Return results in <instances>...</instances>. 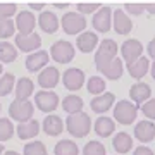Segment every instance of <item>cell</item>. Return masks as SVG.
<instances>
[{"label": "cell", "mask_w": 155, "mask_h": 155, "mask_svg": "<svg viewBox=\"0 0 155 155\" xmlns=\"http://www.w3.org/2000/svg\"><path fill=\"white\" fill-rule=\"evenodd\" d=\"M2 153H5V148H4V145L0 143V155H2Z\"/></svg>", "instance_id": "cell-48"}, {"label": "cell", "mask_w": 155, "mask_h": 155, "mask_svg": "<svg viewBox=\"0 0 155 155\" xmlns=\"http://www.w3.org/2000/svg\"><path fill=\"white\" fill-rule=\"evenodd\" d=\"M4 155H19V153H17V152H14V150H7Z\"/></svg>", "instance_id": "cell-47"}, {"label": "cell", "mask_w": 155, "mask_h": 155, "mask_svg": "<svg viewBox=\"0 0 155 155\" xmlns=\"http://www.w3.org/2000/svg\"><path fill=\"white\" fill-rule=\"evenodd\" d=\"M150 72H152V78L155 79V62L152 64V67H150Z\"/></svg>", "instance_id": "cell-46"}, {"label": "cell", "mask_w": 155, "mask_h": 155, "mask_svg": "<svg viewBox=\"0 0 155 155\" xmlns=\"http://www.w3.org/2000/svg\"><path fill=\"white\" fill-rule=\"evenodd\" d=\"M55 7H57V9H67L69 4H55Z\"/></svg>", "instance_id": "cell-45"}, {"label": "cell", "mask_w": 155, "mask_h": 155, "mask_svg": "<svg viewBox=\"0 0 155 155\" xmlns=\"http://www.w3.org/2000/svg\"><path fill=\"white\" fill-rule=\"evenodd\" d=\"M112 147H114V150L119 152V153H127L129 150L133 148V138L127 133L121 131V133H117L116 136L112 138Z\"/></svg>", "instance_id": "cell-24"}, {"label": "cell", "mask_w": 155, "mask_h": 155, "mask_svg": "<svg viewBox=\"0 0 155 155\" xmlns=\"http://www.w3.org/2000/svg\"><path fill=\"white\" fill-rule=\"evenodd\" d=\"M12 16H17V5L16 4H0V17L11 19Z\"/></svg>", "instance_id": "cell-37"}, {"label": "cell", "mask_w": 155, "mask_h": 155, "mask_svg": "<svg viewBox=\"0 0 155 155\" xmlns=\"http://www.w3.org/2000/svg\"><path fill=\"white\" fill-rule=\"evenodd\" d=\"M83 100L81 97H76V95H67L66 98L62 100V109L71 116V114H78V112H83Z\"/></svg>", "instance_id": "cell-27"}, {"label": "cell", "mask_w": 155, "mask_h": 155, "mask_svg": "<svg viewBox=\"0 0 155 155\" xmlns=\"http://www.w3.org/2000/svg\"><path fill=\"white\" fill-rule=\"evenodd\" d=\"M141 112L145 117L148 119H155V98H150L148 102H145L141 105Z\"/></svg>", "instance_id": "cell-38"}, {"label": "cell", "mask_w": 155, "mask_h": 155, "mask_svg": "<svg viewBox=\"0 0 155 155\" xmlns=\"http://www.w3.org/2000/svg\"><path fill=\"white\" fill-rule=\"evenodd\" d=\"M102 5H98V4H78L76 9L79 14H90V12H97Z\"/></svg>", "instance_id": "cell-39"}, {"label": "cell", "mask_w": 155, "mask_h": 155, "mask_svg": "<svg viewBox=\"0 0 155 155\" xmlns=\"http://www.w3.org/2000/svg\"><path fill=\"white\" fill-rule=\"evenodd\" d=\"M17 59V48L16 45L9 41H0V62L2 64H11Z\"/></svg>", "instance_id": "cell-28"}, {"label": "cell", "mask_w": 155, "mask_h": 155, "mask_svg": "<svg viewBox=\"0 0 155 155\" xmlns=\"http://www.w3.org/2000/svg\"><path fill=\"white\" fill-rule=\"evenodd\" d=\"M29 9H33V11H45V4H29Z\"/></svg>", "instance_id": "cell-43"}, {"label": "cell", "mask_w": 155, "mask_h": 155, "mask_svg": "<svg viewBox=\"0 0 155 155\" xmlns=\"http://www.w3.org/2000/svg\"><path fill=\"white\" fill-rule=\"evenodd\" d=\"M16 48H19L21 52L26 54H33L38 52V48L41 47V36L38 33H31V35H16Z\"/></svg>", "instance_id": "cell-8"}, {"label": "cell", "mask_w": 155, "mask_h": 155, "mask_svg": "<svg viewBox=\"0 0 155 155\" xmlns=\"http://www.w3.org/2000/svg\"><path fill=\"white\" fill-rule=\"evenodd\" d=\"M14 88H16V78L11 72H5L4 76L0 78V97L9 95Z\"/></svg>", "instance_id": "cell-32"}, {"label": "cell", "mask_w": 155, "mask_h": 155, "mask_svg": "<svg viewBox=\"0 0 155 155\" xmlns=\"http://www.w3.org/2000/svg\"><path fill=\"white\" fill-rule=\"evenodd\" d=\"M61 24H62L64 33H67V35H78L79 36L86 29V19L79 12H66L62 16Z\"/></svg>", "instance_id": "cell-5"}, {"label": "cell", "mask_w": 155, "mask_h": 155, "mask_svg": "<svg viewBox=\"0 0 155 155\" xmlns=\"http://www.w3.org/2000/svg\"><path fill=\"white\" fill-rule=\"evenodd\" d=\"M0 110H2V105H0Z\"/></svg>", "instance_id": "cell-50"}, {"label": "cell", "mask_w": 155, "mask_h": 155, "mask_svg": "<svg viewBox=\"0 0 155 155\" xmlns=\"http://www.w3.org/2000/svg\"><path fill=\"white\" fill-rule=\"evenodd\" d=\"M4 76V67H2V62H0V78Z\"/></svg>", "instance_id": "cell-49"}, {"label": "cell", "mask_w": 155, "mask_h": 155, "mask_svg": "<svg viewBox=\"0 0 155 155\" xmlns=\"http://www.w3.org/2000/svg\"><path fill=\"white\" fill-rule=\"evenodd\" d=\"M145 11H148L150 14L155 16V4H147V5H145Z\"/></svg>", "instance_id": "cell-44"}, {"label": "cell", "mask_w": 155, "mask_h": 155, "mask_svg": "<svg viewBox=\"0 0 155 155\" xmlns=\"http://www.w3.org/2000/svg\"><path fill=\"white\" fill-rule=\"evenodd\" d=\"M97 45H98V36H97V33H93V31H84V33H81L76 40L78 50L83 52V54L93 52V50L97 48Z\"/></svg>", "instance_id": "cell-19"}, {"label": "cell", "mask_w": 155, "mask_h": 155, "mask_svg": "<svg viewBox=\"0 0 155 155\" xmlns=\"http://www.w3.org/2000/svg\"><path fill=\"white\" fill-rule=\"evenodd\" d=\"M117 55V43L114 40H104L100 41L98 50L95 54V66L100 72H105L109 69V66L112 64V61Z\"/></svg>", "instance_id": "cell-1"}, {"label": "cell", "mask_w": 155, "mask_h": 155, "mask_svg": "<svg viewBox=\"0 0 155 155\" xmlns=\"http://www.w3.org/2000/svg\"><path fill=\"white\" fill-rule=\"evenodd\" d=\"M14 33H16V21L7 19V17H0V38H11Z\"/></svg>", "instance_id": "cell-34"}, {"label": "cell", "mask_w": 155, "mask_h": 155, "mask_svg": "<svg viewBox=\"0 0 155 155\" xmlns=\"http://www.w3.org/2000/svg\"><path fill=\"white\" fill-rule=\"evenodd\" d=\"M33 112H35V105L29 100H12V104L9 105V116L17 121L19 124L22 122H28L33 119Z\"/></svg>", "instance_id": "cell-3"}, {"label": "cell", "mask_w": 155, "mask_h": 155, "mask_svg": "<svg viewBox=\"0 0 155 155\" xmlns=\"http://www.w3.org/2000/svg\"><path fill=\"white\" fill-rule=\"evenodd\" d=\"M36 19L35 14H31L29 11H21L16 16V29L19 31V35H31L35 33V26H36Z\"/></svg>", "instance_id": "cell-13"}, {"label": "cell", "mask_w": 155, "mask_h": 155, "mask_svg": "<svg viewBox=\"0 0 155 155\" xmlns=\"http://www.w3.org/2000/svg\"><path fill=\"white\" fill-rule=\"evenodd\" d=\"M124 9H126L129 14H133V16H140V14H143L145 5H143V4H126Z\"/></svg>", "instance_id": "cell-40"}, {"label": "cell", "mask_w": 155, "mask_h": 155, "mask_svg": "<svg viewBox=\"0 0 155 155\" xmlns=\"http://www.w3.org/2000/svg\"><path fill=\"white\" fill-rule=\"evenodd\" d=\"M48 52H45V50H38V52H33V54H29L26 57V69L29 72H40L43 71L47 64H48Z\"/></svg>", "instance_id": "cell-14"}, {"label": "cell", "mask_w": 155, "mask_h": 155, "mask_svg": "<svg viewBox=\"0 0 155 155\" xmlns=\"http://www.w3.org/2000/svg\"><path fill=\"white\" fill-rule=\"evenodd\" d=\"M95 127V133L98 134L100 138H107V136H110L114 131H116V124L112 121L110 117L107 116H100L93 124Z\"/></svg>", "instance_id": "cell-22"}, {"label": "cell", "mask_w": 155, "mask_h": 155, "mask_svg": "<svg viewBox=\"0 0 155 155\" xmlns=\"http://www.w3.org/2000/svg\"><path fill=\"white\" fill-rule=\"evenodd\" d=\"M35 104L38 107V110L52 114L59 107V95L52 90H40L35 93Z\"/></svg>", "instance_id": "cell-7"}, {"label": "cell", "mask_w": 155, "mask_h": 155, "mask_svg": "<svg viewBox=\"0 0 155 155\" xmlns=\"http://www.w3.org/2000/svg\"><path fill=\"white\" fill-rule=\"evenodd\" d=\"M105 81H104V78L100 76H91L88 79V83H86V88H88V91L91 95H95V97H98V95L105 93Z\"/></svg>", "instance_id": "cell-30"}, {"label": "cell", "mask_w": 155, "mask_h": 155, "mask_svg": "<svg viewBox=\"0 0 155 155\" xmlns=\"http://www.w3.org/2000/svg\"><path fill=\"white\" fill-rule=\"evenodd\" d=\"M59 79H61V72L54 66H47L43 71L38 72V84L43 90L55 88L57 84H59Z\"/></svg>", "instance_id": "cell-12"}, {"label": "cell", "mask_w": 155, "mask_h": 155, "mask_svg": "<svg viewBox=\"0 0 155 155\" xmlns=\"http://www.w3.org/2000/svg\"><path fill=\"white\" fill-rule=\"evenodd\" d=\"M24 155H47V148L41 141L35 140L24 145Z\"/></svg>", "instance_id": "cell-36"}, {"label": "cell", "mask_w": 155, "mask_h": 155, "mask_svg": "<svg viewBox=\"0 0 155 155\" xmlns=\"http://www.w3.org/2000/svg\"><path fill=\"white\" fill-rule=\"evenodd\" d=\"M14 136V124L7 117H0V143Z\"/></svg>", "instance_id": "cell-33"}, {"label": "cell", "mask_w": 155, "mask_h": 155, "mask_svg": "<svg viewBox=\"0 0 155 155\" xmlns=\"http://www.w3.org/2000/svg\"><path fill=\"white\" fill-rule=\"evenodd\" d=\"M136 116H138V105L131 104L129 100H119L114 107V119L119 124L129 126L131 122H134Z\"/></svg>", "instance_id": "cell-4"}, {"label": "cell", "mask_w": 155, "mask_h": 155, "mask_svg": "<svg viewBox=\"0 0 155 155\" xmlns=\"http://www.w3.org/2000/svg\"><path fill=\"white\" fill-rule=\"evenodd\" d=\"M112 26H114V31L117 35H127L133 29V22L122 9H117L112 14Z\"/></svg>", "instance_id": "cell-15"}, {"label": "cell", "mask_w": 155, "mask_h": 155, "mask_svg": "<svg viewBox=\"0 0 155 155\" xmlns=\"http://www.w3.org/2000/svg\"><path fill=\"white\" fill-rule=\"evenodd\" d=\"M59 17L54 14L52 11H43L38 17V26L41 28V31H45L47 35H54L59 29Z\"/></svg>", "instance_id": "cell-17"}, {"label": "cell", "mask_w": 155, "mask_h": 155, "mask_svg": "<svg viewBox=\"0 0 155 155\" xmlns=\"http://www.w3.org/2000/svg\"><path fill=\"white\" fill-rule=\"evenodd\" d=\"M134 138H138L141 143H148L155 138V124L152 121H140L134 126Z\"/></svg>", "instance_id": "cell-21"}, {"label": "cell", "mask_w": 155, "mask_h": 155, "mask_svg": "<svg viewBox=\"0 0 155 155\" xmlns=\"http://www.w3.org/2000/svg\"><path fill=\"white\" fill-rule=\"evenodd\" d=\"M148 55H150V59H153V62H155V38L152 40V41H150L148 43Z\"/></svg>", "instance_id": "cell-42"}, {"label": "cell", "mask_w": 155, "mask_h": 155, "mask_svg": "<svg viewBox=\"0 0 155 155\" xmlns=\"http://www.w3.org/2000/svg\"><path fill=\"white\" fill-rule=\"evenodd\" d=\"M74 54H76V50H74L72 43L66 41V40H59L50 47V57L59 64H69L74 59Z\"/></svg>", "instance_id": "cell-6"}, {"label": "cell", "mask_w": 155, "mask_h": 155, "mask_svg": "<svg viewBox=\"0 0 155 155\" xmlns=\"http://www.w3.org/2000/svg\"><path fill=\"white\" fill-rule=\"evenodd\" d=\"M141 54H143V45L140 43L138 40H126L121 47V55L127 66L136 62L138 59H141L143 57Z\"/></svg>", "instance_id": "cell-9"}, {"label": "cell", "mask_w": 155, "mask_h": 155, "mask_svg": "<svg viewBox=\"0 0 155 155\" xmlns=\"http://www.w3.org/2000/svg\"><path fill=\"white\" fill-rule=\"evenodd\" d=\"M55 155H79V148L72 140H61L57 141L55 148H54Z\"/></svg>", "instance_id": "cell-29"}, {"label": "cell", "mask_w": 155, "mask_h": 155, "mask_svg": "<svg viewBox=\"0 0 155 155\" xmlns=\"http://www.w3.org/2000/svg\"><path fill=\"white\" fill-rule=\"evenodd\" d=\"M66 129L74 138H84L91 129V119L86 112H78L71 114L66 119Z\"/></svg>", "instance_id": "cell-2"}, {"label": "cell", "mask_w": 155, "mask_h": 155, "mask_svg": "<svg viewBox=\"0 0 155 155\" xmlns=\"http://www.w3.org/2000/svg\"><path fill=\"white\" fill-rule=\"evenodd\" d=\"M122 72H124V66H122V61L116 57V59L112 61V64L109 66V69H107V71L104 72V76H105L107 79H112V81H116V79H119V78L122 76Z\"/></svg>", "instance_id": "cell-31"}, {"label": "cell", "mask_w": 155, "mask_h": 155, "mask_svg": "<svg viewBox=\"0 0 155 155\" xmlns=\"http://www.w3.org/2000/svg\"><path fill=\"white\" fill-rule=\"evenodd\" d=\"M150 71V62L147 57H141V59H138L136 62H133V64H129L127 66V72H129V76L134 78V79H141V78L147 74V72Z\"/></svg>", "instance_id": "cell-25"}, {"label": "cell", "mask_w": 155, "mask_h": 155, "mask_svg": "<svg viewBox=\"0 0 155 155\" xmlns=\"http://www.w3.org/2000/svg\"><path fill=\"white\" fill-rule=\"evenodd\" d=\"M64 124L66 122H62V119L55 114H48V116L43 119L41 122V129L45 131V134H48V136H59V134L64 131Z\"/></svg>", "instance_id": "cell-16"}, {"label": "cell", "mask_w": 155, "mask_h": 155, "mask_svg": "<svg viewBox=\"0 0 155 155\" xmlns=\"http://www.w3.org/2000/svg\"><path fill=\"white\" fill-rule=\"evenodd\" d=\"M112 9L107 5H102L98 11L93 14V28L98 33H107L112 28Z\"/></svg>", "instance_id": "cell-10"}, {"label": "cell", "mask_w": 155, "mask_h": 155, "mask_svg": "<svg viewBox=\"0 0 155 155\" xmlns=\"http://www.w3.org/2000/svg\"><path fill=\"white\" fill-rule=\"evenodd\" d=\"M133 155H153V152H152L148 147H138V148L134 150Z\"/></svg>", "instance_id": "cell-41"}, {"label": "cell", "mask_w": 155, "mask_h": 155, "mask_svg": "<svg viewBox=\"0 0 155 155\" xmlns=\"http://www.w3.org/2000/svg\"><path fill=\"white\" fill-rule=\"evenodd\" d=\"M62 83L67 90L78 91L84 84V72L81 69H78V67H69L62 74Z\"/></svg>", "instance_id": "cell-11"}, {"label": "cell", "mask_w": 155, "mask_h": 155, "mask_svg": "<svg viewBox=\"0 0 155 155\" xmlns=\"http://www.w3.org/2000/svg\"><path fill=\"white\" fill-rule=\"evenodd\" d=\"M114 102H116L114 93L105 91V93L98 95V97H95L91 100V110L97 112V114H105L107 110H110V107L114 105Z\"/></svg>", "instance_id": "cell-20"}, {"label": "cell", "mask_w": 155, "mask_h": 155, "mask_svg": "<svg viewBox=\"0 0 155 155\" xmlns=\"http://www.w3.org/2000/svg\"><path fill=\"white\" fill-rule=\"evenodd\" d=\"M129 97L134 102V105H143L152 97V88L147 83H134L129 90Z\"/></svg>", "instance_id": "cell-18"}, {"label": "cell", "mask_w": 155, "mask_h": 155, "mask_svg": "<svg viewBox=\"0 0 155 155\" xmlns=\"http://www.w3.org/2000/svg\"><path fill=\"white\" fill-rule=\"evenodd\" d=\"M16 98L17 100H28L35 91V83L29 78H21L16 83Z\"/></svg>", "instance_id": "cell-26"}, {"label": "cell", "mask_w": 155, "mask_h": 155, "mask_svg": "<svg viewBox=\"0 0 155 155\" xmlns=\"http://www.w3.org/2000/svg\"><path fill=\"white\" fill-rule=\"evenodd\" d=\"M105 153H107L105 147L100 143V141H97V140L88 141L83 148V155H105Z\"/></svg>", "instance_id": "cell-35"}, {"label": "cell", "mask_w": 155, "mask_h": 155, "mask_svg": "<svg viewBox=\"0 0 155 155\" xmlns=\"http://www.w3.org/2000/svg\"><path fill=\"white\" fill-rule=\"evenodd\" d=\"M16 131H17V136L21 140H31L40 133V122L36 121V119H31V121H28V122L17 124Z\"/></svg>", "instance_id": "cell-23"}]
</instances>
